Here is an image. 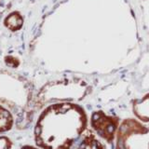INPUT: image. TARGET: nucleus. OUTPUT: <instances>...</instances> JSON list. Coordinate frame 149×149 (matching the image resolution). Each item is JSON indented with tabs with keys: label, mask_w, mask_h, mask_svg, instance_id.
<instances>
[{
	"label": "nucleus",
	"mask_w": 149,
	"mask_h": 149,
	"mask_svg": "<svg viewBox=\"0 0 149 149\" xmlns=\"http://www.w3.org/2000/svg\"><path fill=\"white\" fill-rule=\"evenodd\" d=\"M0 149H14L12 140L5 135H0Z\"/></svg>",
	"instance_id": "423d86ee"
},
{
	"label": "nucleus",
	"mask_w": 149,
	"mask_h": 149,
	"mask_svg": "<svg viewBox=\"0 0 149 149\" xmlns=\"http://www.w3.org/2000/svg\"><path fill=\"white\" fill-rule=\"evenodd\" d=\"M73 149H106L94 132L91 130H87L83 135L82 139Z\"/></svg>",
	"instance_id": "7ed1b4c3"
},
{
	"label": "nucleus",
	"mask_w": 149,
	"mask_h": 149,
	"mask_svg": "<svg viewBox=\"0 0 149 149\" xmlns=\"http://www.w3.org/2000/svg\"><path fill=\"white\" fill-rule=\"evenodd\" d=\"M20 149H41L39 147H37V146H22L20 147Z\"/></svg>",
	"instance_id": "0eeeda50"
},
{
	"label": "nucleus",
	"mask_w": 149,
	"mask_h": 149,
	"mask_svg": "<svg viewBox=\"0 0 149 149\" xmlns=\"http://www.w3.org/2000/svg\"><path fill=\"white\" fill-rule=\"evenodd\" d=\"M88 116L81 106L58 102L41 109L34 127L36 146L73 149L87 132Z\"/></svg>",
	"instance_id": "f257e3e1"
},
{
	"label": "nucleus",
	"mask_w": 149,
	"mask_h": 149,
	"mask_svg": "<svg viewBox=\"0 0 149 149\" xmlns=\"http://www.w3.org/2000/svg\"><path fill=\"white\" fill-rule=\"evenodd\" d=\"M133 111L135 116L143 123H149V94L134 102Z\"/></svg>",
	"instance_id": "39448f33"
},
{
	"label": "nucleus",
	"mask_w": 149,
	"mask_h": 149,
	"mask_svg": "<svg viewBox=\"0 0 149 149\" xmlns=\"http://www.w3.org/2000/svg\"><path fill=\"white\" fill-rule=\"evenodd\" d=\"M116 133L115 149H149V129L136 119L124 120Z\"/></svg>",
	"instance_id": "f03ea898"
},
{
	"label": "nucleus",
	"mask_w": 149,
	"mask_h": 149,
	"mask_svg": "<svg viewBox=\"0 0 149 149\" xmlns=\"http://www.w3.org/2000/svg\"><path fill=\"white\" fill-rule=\"evenodd\" d=\"M16 124L14 116L4 106L0 105V134L11 130Z\"/></svg>",
	"instance_id": "20e7f679"
}]
</instances>
